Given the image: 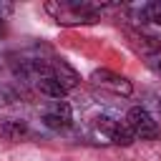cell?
<instances>
[{
    "label": "cell",
    "instance_id": "cell-1",
    "mask_svg": "<svg viewBox=\"0 0 161 161\" xmlns=\"http://www.w3.org/2000/svg\"><path fill=\"white\" fill-rule=\"evenodd\" d=\"M45 10L53 13L58 23H65V25L96 23V20H98V13H96L91 5H83V3H48Z\"/></svg>",
    "mask_w": 161,
    "mask_h": 161
},
{
    "label": "cell",
    "instance_id": "cell-2",
    "mask_svg": "<svg viewBox=\"0 0 161 161\" xmlns=\"http://www.w3.org/2000/svg\"><path fill=\"white\" fill-rule=\"evenodd\" d=\"M123 123H126V126L131 128V133H133L136 138H141V141H151V138L158 136V126H156L153 116H151L146 108H141V106L128 108Z\"/></svg>",
    "mask_w": 161,
    "mask_h": 161
},
{
    "label": "cell",
    "instance_id": "cell-3",
    "mask_svg": "<svg viewBox=\"0 0 161 161\" xmlns=\"http://www.w3.org/2000/svg\"><path fill=\"white\" fill-rule=\"evenodd\" d=\"M96 128H98L101 133H106L108 141L116 143V146H131V143L136 141V136L131 133V128H128L123 121H113V118L101 116V118H96Z\"/></svg>",
    "mask_w": 161,
    "mask_h": 161
},
{
    "label": "cell",
    "instance_id": "cell-4",
    "mask_svg": "<svg viewBox=\"0 0 161 161\" xmlns=\"http://www.w3.org/2000/svg\"><path fill=\"white\" fill-rule=\"evenodd\" d=\"M91 83L101 86V88H106V91H111L116 96H131V91H133V86H131L128 78H123V75H118L113 70H106V68L103 70H93Z\"/></svg>",
    "mask_w": 161,
    "mask_h": 161
},
{
    "label": "cell",
    "instance_id": "cell-5",
    "mask_svg": "<svg viewBox=\"0 0 161 161\" xmlns=\"http://www.w3.org/2000/svg\"><path fill=\"white\" fill-rule=\"evenodd\" d=\"M48 70H50V75L60 83V88H63L65 93L73 91V88H78V83H80V75H78L75 68L68 65L65 60H53V63L48 65Z\"/></svg>",
    "mask_w": 161,
    "mask_h": 161
},
{
    "label": "cell",
    "instance_id": "cell-6",
    "mask_svg": "<svg viewBox=\"0 0 161 161\" xmlns=\"http://www.w3.org/2000/svg\"><path fill=\"white\" fill-rule=\"evenodd\" d=\"M43 121H45V126H50V128H68V126H70V106H68L65 101H55L53 108L43 116Z\"/></svg>",
    "mask_w": 161,
    "mask_h": 161
},
{
    "label": "cell",
    "instance_id": "cell-7",
    "mask_svg": "<svg viewBox=\"0 0 161 161\" xmlns=\"http://www.w3.org/2000/svg\"><path fill=\"white\" fill-rule=\"evenodd\" d=\"M38 88H40V93H45V96H50V98H58V101L65 96V91H63V88H60V83L50 75V70H48V68L40 73V78H38Z\"/></svg>",
    "mask_w": 161,
    "mask_h": 161
},
{
    "label": "cell",
    "instance_id": "cell-8",
    "mask_svg": "<svg viewBox=\"0 0 161 161\" xmlns=\"http://www.w3.org/2000/svg\"><path fill=\"white\" fill-rule=\"evenodd\" d=\"M143 15H146V20H151V23L161 25V0H153V3H148V5L143 8Z\"/></svg>",
    "mask_w": 161,
    "mask_h": 161
},
{
    "label": "cell",
    "instance_id": "cell-9",
    "mask_svg": "<svg viewBox=\"0 0 161 161\" xmlns=\"http://www.w3.org/2000/svg\"><path fill=\"white\" fill-rule=\"evenodd\" d=\"M3 133H5V136H10V138H15V136L25 133V126H23V123H18V121H8V123L3 126Z\"/></svg>",
    "mask_w": 161,
    "mask_h": 161
},
{
    "label": "cell",
    "instance_id": "cell-10",
    "mask_svg": "<svg viewBox=\"0 0 161 161\" xmlns=\"http://www.w3.org/2000/svg\"><path fill=\"white\" fill-rule=\"evenodd\" d=\"M3 33H5V23H3V18H0V38H3Z\"/></svg>",
    "mask_w": 161,
    "mask_h": 161
},
{
    "label": "cell",
    "instance_id": "cell-11",
    "mask_svg": "<svg viewBox=\"0 0 161 161\" xmlns=\"http://www.w3.org/2000/svg\"><path fill=\"white\" fill-rule=\"evenodd\" d=\"M156 68H158V73H161V60H158V65H156Z\"/></svg>",
    "mask_w": 161,
    "mask_h": 161
},
{
    "label": "cell",
    "instance_id": "cell-12",
    "mask_svg": "<svg viewBox=\"0 0 161 161\" xmlns=\"http://www.w3.org/2000/svg\"><path fill=\"white\" fill-rule=\"evenodd\" d=\"M0 103H3V96H0Z\"/></svg>",
    "mask_w": 161,
    "mask_h": 161
},
{
    "label": "cell",
    "instance_id": "cell-13",
    "mask_svg": "<svg viewBox=\"0 0 161 161\" xmlns=\"http://www.w3.org/2000/svg\"><path fill=\"white\" fill-rule=\"evenodd\" d=\"M158 108H161V103H158Z\"/></svg>",
    "mask_w": 161,
    "mask_h": 161
}]
</instances>
